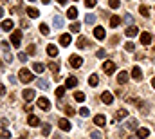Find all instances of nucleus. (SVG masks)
Wrapping results in <instances>:
<instances>
[{"instance_id":"f257e3e1","label":"nucleus","mask_w":155,"mask_h":139,"mask_svg":"<svg viewBox=\"0 0 155 139\" xmlns=\"http://www.w3.org/2000/svg\"><path fill=\"white\" fill-rule=\"evenodd\" d=\"M18 76H20V81H22V83H29V81H32V72L27 71V69H22Z\"/></svg>"},{"instance_id":"f03ea898","label":"nucleus","mask_w":155,"mask_h":139,"mask_svg":"<svg viewBox=\"0 0 155 139\" xmlns=\"http://www.w3.org/2000/svg\"><path fill=\"white\" fill-rule=\"evenodd\" d=\"M20 42H22V33H20V31H13V35H11V43L15 45V47H20Z\"/></svg>"},{"instance_id":"7ed1b4c3","label":"nucleus","mask_w":155,"mask_h":139,"mask_svg":"<svg viewBox=\"0 0 155 139\" xmlns=\"http://www.w3.org/2000/svg\"><path fill=\"white\" fill-rule=\"evenodd\" d=\"M103 71L106 74H112V72L116 71V63H114L112 60H106V62H103Z\"/></svg>"},{"instance_id":"20e7f679","label":"nucleus","mask_w":155,"mask_h":139,"mask_svg":"<svg viewBox=\"0 0 155 139\" xmlns=\"http://www.w3.org/2000/svg\"><path fill=\"white\" fill-rule=\"evenodd\" d=\"M69 62H70V65H72L74 69H78V67H81V65H83V58L78 56V54H74V56H70Z\"/></svg>"},{"instance_id":"39448f33","label":"nucleus","mask_w":155,"mask_h":139,"mask_svg":"<svg viewBox=\"0 0 155 139\" xmlns=\"http://www.w3.org/2000/svg\"><path fill=\"white\" fill-rule=\"evenodd\" d=\"M36 105H38V107L42 108V110H49V108H51V101H49L47 98H38Z\"/></svg>"},{"instance_id":"423d86ee","label":"nucleus","mask_w":155,"mask_h":139,"mask_svg":"<svg viewBox=\"0 0 155 139\" xmlns=\"http://www.w3.org/2000/svg\"><path fill=\"white\" fill-rule=\"evenodd\" d=\"M152 42H153V36L150 33H141V43L143 45H150Z\"/></svg>"},{"instance_id":"0eeeda50","label":"nucleus","mask_w":155,"mask_h":139,"mask_svg":"<svg viewBox=\"0 0 155 139\" xmlns=\"http://www.w3.org/2000/svg\"><path fill=\"white\" fill-rule=\"evenodd\" d=\"M58 127L62 128V130H65V132H69V130H70V123H69V119L62 117V119L58 121Z\"/></svg>"},{"instance_id":"6e6552de","label":"nucleus","mask_w":155,"mask_h":139,"mask_svg":"<svg viewBox=\"0 0 155 139\" xmlns=\"http://www.w3.org/2000/svg\"><path fill=\"white\" fill-rule=\"evenodd\" d=\"M101 101H103V103H106V105H110V103L114 101L112 92H108V90H106V92H103V94H101Z\"/></svg>"},{"instance_id":"1a4fd4ad","label":"nucleus","mask_w":155,"mask_h":139,"mask_svg":"<svg viewBox=\"0 0 155 139\" xmlns=\"http://www.w3.org/2000/svg\"><path fill=\"white\" fill-rule=\"evenodd\" d=\"M125 35H126L128 38H133L135 35H139V29L135 27V25H130V27H128V29L125 31Z\"/></svg>"},{"instance_id":"9d476101","label":"nucleus","mask_w":155,"mask_h":139,"mask_svg":"<svg viewBox=\"0 0 155 139\" xmlns=\"http://www.w3.org/2000/svg\"><path fill=\"white\" fill-rule=\"evenodd\" d=\"M22 96H24L25 101H32V99H35V90H32V89H25Z\"/></svg>"},{"instance_id":"9b49d317","label":"nucleus","mask_w":155,"mask_h":139,"mask_svg":"<svg viewBox=\"0 0 155 139\" xmlns=\"http://www.w3.org/2000/svg\"><path fill=\"white\" fill-rule=\"evenodd\" d=\"M94 123H96L97 127H105V125H106V117L103 114H97L96 117H94Z\"/></svg>"},{"instance_id":"f8f14e48","label":"nucleus","mask_w":155,"mask_h":139,"mask_svg":"<svg viewBox=\"0 0 155 139\" xmlns=\"http://www.w3.org/2000/svg\"><path fill=\"white\" fill-rule=\"evenodd\" d=\"M132 78H133V79H137V81H139V79H143V71H141L137 65L132 69Z\"/></svg>"},{"instance_id":"ddd939ff","label":"nucleus","mask_w":155,"mask_h":139,"mask_svg":"<svg viewBox=\"0 0 155 139\" xmlns=\"http://www.w3.org/2000/svg\"><path fill=\"white\" fill-rule=\"evenodd\" d=\"M128 81V72H125V71H121L119 74H117V83L119 85H125Z\"/></svg>"},{"instance_id":"4468645a","label":"nucleus","mask_w":155,"mask_h":139,"mask_svg":"<svg viewBox=\"0 0 155 139\" xmlns=\"http://www.w3.org/2000/svg\"><path fill=\"white\" fill-rule=\"evenodd\" d=\"M76 85H78V78H74V76L67 78V81H65V87L67 89H72V87H76Z\"/></svg>"},{"instance_id":"2eb2a0df","label":"nucleus","mask_w":155,"mask_h":139,"mask_svg":"<svg viewBox=\"0 0 155 139\" xmlns=\"http://www.w3.org/2000/svg\"><path fill=\"white\" fill-rule=\"evenodd\" d=\"M126 128H130V130H137L139 128V121H137V119H128V121H126Z\"/></svg>"},{"instance_id":"dca6fc26","label":"nucleus","mask_w":155,"mask_h":139,"mask_svg":"<svg viewBox=\"0 0 155 139\" xmlns=\"http://www.w3.org/2000/svg\"><path fill=\"white\" fill-rule=\"evenodd\" d=\"M94 36H96L97 40H103L105 38V29L101 27V25H97V27L94 29Z\"/></svg>"},{"instance_id":"f3484780","label":"nucleus","mask_w":155,"mask_h":139,"mask_svg":"<svg viewBox=\"0 0 155 139\" xmlns=\"http://www.w3.org/2000/svg\"><path fill=\"white\" fill-rule=\"evenodd\" d=\"M47 54H49V56H52V58H56L58 56V47H56V45H47Z\"/></svg>"},{"instance_id":"a211bd4d","label":"nucleus","mask_w":155,"mask_h":139,"mask_svg":"<svg viewBox=\"0 0 155 139\" xmlns=\"http://www.w3.org/2000/svg\"><path fill=\"white\" fill-rule=\"evenodd\" d=\"M148 136H150V130L148 128H137V137L139 139H146Z\"/></svg>"},{"instance_id":"6ab92c4d","label":"nucleus","mask_w":155,"mask_h":139,"mask_svg":"<svg viewBox=\"0 0 155 139\" xmlns=\"http://www.w3.org/2000/svg\"><path fill=\"white\" fill-rule=\"evenodd\" d=\"M27 123L31 125V127H38V125H40V119H38L35 114H31V116L27 117Z\"/></svg>"},{"instance_id":"aec40b11","label":"nucleus","mask_w":155,"mask_h":139,"mask_svg":"<svg viewBox=\"0 0 155 139\" xmlns=\"http://www.w3.org/2000/svg\"><path fill=\"white\" fill-rule=\"evenodd\" d=\"M52 20H54L52 24H54V27H56V29H62V27H63V18H62V16H58V15H56Z\"/></svg>"},{"instance_id":"412c9836","label":"nucleus","mask_w":155,"mask_h":139,"mask_svg":"<svg viewBox=\"0 0 155 139\" xmlns=\"http://www.w3.org/2000/svg\"><path fill=\"white\" fill-rule=\"evenodd\" d=\"M60 43H62L63 47H67V45L70 43V35H62L60 36Z\"/></svg>"},{"instance_id":"4be33fe9","label":"nucleus","mask_w":155,"mask_h":139,"mask_svg":"<svg viewBox=\"0 0 155 139\" xmlns=\"http://www.w3.org/2000/svg\"><path fill=\"white\" fill-rule=\"evenodd\" d=\"M32 71L38 72V74H42V72L45 71V65L43 63H32Z\"/></svg>"},{"instance_id":"5701e85b","label":"nucleus","mask_w":155,"mask_h":139,"mask_svg":"<svg viewBox=\"0 0 155 139\" xmlns=\"http://www.w3.org/2000/svg\"><path fill=\"white\" fill-rule=\"evenodd\" d=\"M27 15H29L31 18H38V16H40V11H38L36 7H27Z\"/></svg>"},{"instance_id":"b1692460","label":"nucleus","mask_w":155,"mask_h":139,"mask_svg":"<svg viewBox=\"0 0 155 139\" xmlns=\"http://www.w3.org/2000/svg\"><path fill=\"white\" fill-rule=\"evenodd\" d=\"M2 29L4 31H11L13 29V20H4L2 22Z\"/></svg>"},{"instance_id":"393cba45","label":"nucleus","mask_w":155,"mask_h":139,"mask_svg":"<svg viewBox=\"0 0 155 139\" xmlns=\"http://www.w3.org/2000/svg\"><path fill=\"white\" fill-rule=\"evenodd\" d=\"M116 117H117V119H125V117H128V110H126V108H121V110H117Z\"/></svg>"},{"instance_id":"a878e982","label":"nucleus","mask_w":155,"mask_h":139,"mask_svg":"<svg viewBox=\"0 0 155 139\" xmlns=\"http://www.w3.org/2000/svg\"><path fill=\"white\" fill-rule=\"evenodd\" d=\"M97 83H99L97 76H96V74H92V76L89 78V85H90V87H97Z\"/></svg>"},{"instance_id":"bb28decb","label":"nucleus","mask_w":155,"mask_h":139,"mask_svg":"<svg viewBox=\"0 0 155 139\" xmlns=\"http://www.w3.org/2000/svg\"><path fill=\"white\" fill-rule=\"evenodd\" d=\"M121 24V16H112L110 18V27H117Z\"/></svg>"},{"instance_id":"cd10ccee","label":"nucleus","mask_w":155,"mask_h":139,"mask_svg":"<svg viewBox=\"0 0 155 139\" xmlns=\"http://www.w3.org/2000/svg\"><path fill=\"white\" fill-rule=\"evenodd\" d=\"M67 16H69V18H78V9L76 7H70L69 11H67Z\"/></svg>"},{"instance_id":"c85d7f7f","label":"nucleus","mask_w":155,"mask_h":139,"mask_svg":"<svg viewBox=\"0 0 155 139\" xmlns=\"http://www.w3.org/2000/svg\"><path fill=\"white\" fill-rule=\"evenodd\" d=\"M38 87L40 89H49V81H47V79H38Z\"/></svg>"},{"instance_id":"c756f323","label":"nucleus","mask_w":155,"mask_h":139,"mask_svg":"<svg viewBox=\"0 0 155 139\" xmlns=\"http://www.w3.org/2000/svg\"><path fill=\"white\" fill-rule=\"evenodd\" d=\"M139 13H141L143 16H150V9H148L146 5H141V7H139Z\"/></svg>"},{"instance_id":"7c9ffc66","label":"nucleus","mask_w":155,"mask_h":139,"mask_svg":"<svg viewBox=\"0 0 155 139\" xmlns=\"http://www.w3.org/2000/svg\"><path fill=\"white\" fill-rule=\"evenodd\" d=\"M70 31L72 33H79V31H81V25H79L78 22H74V24H70Z\"/></svg>"},{"instance_id":"2f4dec72","label":"nucleus","mask_w":155,"mask_h":139,"mask_svg":"<svg viewBox=\"0 0 155 139\" xmlns=\"http://www.w3.org/2000/svg\"><path fill=\"white\" fill-rule=\"evenodd\" d=\"M0 137H2V139H9V137H11L9 130H5V128H0Z\"/></svg>"},{"instance_id":"473e14b6","label":"nucleus","mask_w":155,"mask_h":139,"mask_svg":"<svg viewBox=\"0 0 155 139\" xmlns=\"http://www.w3.org/2000/svg\"><path fill=\"white\" fill-rule=\"evenodd\" d=\"M74 99L81 103V101H85V94H83V92H76V94H74Z\"/></svg>"},{"instance_id":"72a5a7b5","label":"nucleus","mask_w":155,"mask_h":139,"mask_svg":"<svg viewBox=\"0 0 155 139\" xmlns=\"http://www.w3.org/2000/svg\"><path fill=\"white\" fill-rule=\"evenodd\" d=\"M85 47H87V40L81 36V38L78 40V49H85Z\"/></svg>"},{"instance_id":"f704fd0d","label":"nucleus","mask_w":155,"mask_h":139,"mask_svg":"<svg viewBox=\"0 0 155 139\" xmlns=\"http://www.w3.org/2000/svg\"><path fill=\"white\" fill-rule=\"evenodd\" d=\"M85 5H87V7H96V5H97V0H85Z\"/></svg>"},{"instance_id":"c9c22d12","label":"nucleus","mask_w":155,"mask_h":139,"mask_svg":"<svg viewBox=\"0 0 155 139\" xmlns=\"http://www.w3.org/2000/svg\"><path fill=\"white\" fill-rule=\"evenodd\" d=\"M65 89H67V87H58V89H56V96H58V98H63V96H65Z\"/></svg>"},{"instance_id":"e433bc0d","label":"nucleus","mask_w":155,"mask_h":139,"mask_svg":"<svg viewBox=\"0 0 155 139\" xmlns=\"http://www.w3.org/2000/svg\"><path fill=\"white\" fill-rule=\"evenodd\" d=\"M42 134L49 137V134H51V125H43V128H42Z\"/></svg>"},{"instance_id":"4c0bfd02","label":"nucleus","mask_w":155,"mask_h":139,"mask_svg":"<svg viewBox=\"0 0 155 139\" xmlns=\"http://www.w3.org/2000/svg\"><path fill=\"white\" fill-rule=\"evenodd\" d=\"M49 67H51V71H52V72H54V74H56V72L60 71V65H58L56 62H52V63H49Z\"/></svg>"},{"instance_id":"58836bf2","label":"nucleus","mask_w":155,"mask_h":139,"mask_svg":"<svg viewBox=\"0 0 155 139\" xmlns=\"http://www.w3.org/2000/svg\"><path fill=\"white\" fill-rule=\"evenodd\" d=\"M90 137H92V139H103V134H101V132H97V130H94L92 134H90Z\"/></svg>"},{"instance_id":"ea45409f","label":"nucleus","mask_w":155,"mask_h":139,"mask_svg":"<svg viewBox=\"0 0 155 139\" xmlns=\"http://www.w3.org/2000/svg\"><path fill=\"white\" fill-rule=\"evenodd\" d=\"M40 31H42V35H49V25L42 24V25H40Z\"/></svg>"},{"instance_id":"a19ab883","label":"nucleus","mask_w":155,"mask_h":139,"mask_svg":"<svg viewBox=\"0 0 155 139\" xmlns=\"http://www.w3.org/2000/svg\"><path fill=\"white\" fill-rule=\"evenodd\" d=\"M108 5L112 9H117L119 7V0H108Z\"/></svg>"},{"instance_id":"79ce46f5","label":"nucleus","mask_w":155,"mask_h":139,"mask_svg":"<svg viewBox=\"0 0 155 139\" xmlns=\"http://www.w3.org/2000/svg\"><path fill=\"white\" fill-rule=\"evenodd\" d=\"M125 49H126V51H128V52H133V51H135V45H133V43H132V42H128V43H126V45H125Z\"/></svg>"},{"instance_id":"37998d69","label":"nucleus","mask_w":155,"mask_h":139,"mask_svg":"<svg viewBox=\"0 0 155 139\" xmlns=\"http://www.w3.org/2000/svg\"><path fill=\"white\" fill-rule=\"evenodd\" d=\"M79 114H81L83 117H87V116H89V114H90V110H89V108H87V107H81V108H79Z\"/></svg>"},{"instance_id":"c03bdc74","label":"nucleus","mask_w":155,"mask_h":139,"mask_svg":"<svg viewBox=\"0 0 155 139\" xmlns=\"http://www.w3.org/2000/svg\"><path fill=\"white\" fill-rule=\"evenodd\" d=\"M85 20H87V24H94V22H96V16H94V15H87Z\"/></svg>"},{"instance_id":"a18cd8bd","label":"nucleus","mask_w":155,"mask_h":139,"mask_svg":"<svg viewBox=\"0 0 155 139\" xmlns=\"http://www.w3.org/2000/svg\"><path fill=\"white\" fill-rule=\"evenodd\" d=\"M4 58H5V62H7V63L13 60V56H11V52H9V51H4Z\"/></svg>"},{"instance_id":"49530a36","label":"nucleus","mask_w":155,"mask_h":139,"mask_svg":"<svg viewBox=\"0 0 155 139\" xmlns=\"http://www.w3.org/2000/svg\"><path fill=\"white\" fill-rule=\"evenodd\" d=\"M18 60L20 62H25L27 60V52H18Z\"/></svg>"},{"instance_id":"de8ad7c7","label":"nucleus","mask_w":155,"mask_h":139,"mask_svg":"<svg viewBox=\"0 0 155 139\" xmlns=\"http://www.w3.org/2000/svg\"><path fill=\"white\" fill-rule=\"evenodd\" d=\"M125 22H126V24H132V22H133V18H132L130 13H126V15H125Z\"/></svg>"},{"instance_id":"09e8293b","label":"nucleus","mask_w":155,"mask_h":139,"mask_svg":"<svg viewBox=\"0 0 155 139\" xmlns=\"http://www.w3.org/2000/svg\"><path fill=\"white\" fill-rule=\"evenodd\" d=\"M35 52H36V47H35V45H29V47H27V54H35Z\"/></svg>"},{"instance_id":"8fccbe9b","label":"nucleus","mask_w":155,"mask_h":139,"mask_svg":"<svg viewBox=\"0 0 155 139\" xmlns=\"http://www.w3.org/2000/svg\"><path fill=\"white\" fill-rule=\"evenodd\" d=\"M96 56H97V58H105V56H106V52H105V49H99V51L96 52Z\"/></svg>"},{"instance_id":"3c124183","label":"nucleus","mask_w":155,"mask_h":139,"mask_svg":"<svg viewBox=\"0 0 155 139\" xmlns=\"http://www.w3.org/2000/svg\"><path fill=\"white\" fill-rule=\"evenodd\" d=\"M65 112H67L69 116H74V114H76V110H74L72 107H67V110H65Z\"/></svg>"},{"instance_id":"603ef678","label":"nucleus","mask_w":155,"mask_h":139,"mask_svg":"<svg viewBox=\"0 0 155 139\" xmlns=\"http://www.w3.org/2000/svg\"><path fill=\"white\" fill-rule=\"evenodd\" d=\"M4 94H5V87H4L2 83H0V96H4Z\"/></svg>"},{"instance_id":"864d4df0","label":"nucleus","mask_w":155,"mask_h":139,"mask_svg":"<svg viewBox=\"0 0 155 139\" xmlns=\"http://www.w3.org/2000/svg\"><path fill=\"white\" fill-rule=\"evenodd\" d=\"M9 81H11L13 85H15V83H16V78H15V76H9Z\"/></svg>"},{"instance_id":"5fc2aeb1","label":"nucleus","mask_w":155,"mask_h":139,"mask_svg":"<svg viewBox=\"0 0 155 139\" xmlns=\"http://www.w3.org/2000/svg\"><path fill=\"white\" fill-rule=\"evenodd\" d=\"M58 4H62V5H63V4H67V0H58Z\"/></svg>"},{"instance_id":"6e6d98bb","label":"nucleus","mask_w":155,"mask_h":139,"mask_svg":"<svg viewBox=\"0 0 155 139\" xmlns=\"http://www.w3.org/2000/svg\"><path fill=\"white\" fill-rule=\"evenodd\" d=\"M152 87L155 89V78H152Z\"/></svg>"},{"instance_id":"4d7b16f0","label":"nucleus","mask_w":155,"mask_h":139,"mask_svg":"<svg viewBox=\"0 0 155 139\" xmlns=\"http://www.w3.org/2000/svg\"><path fill=\"white\" fill-rule=\"evenodd\" d=\"M2 16H4V9H2V7H0V18H2Z\"/></svg>"},{"instance_id":"13d9d810","label":"nucleus","mask_w":155,"mask_h":139,"mask_svg":"<svg viewBox=\"0 0 155 139\" xmlns=\"http://www.w3.org/2000/svg\"><path fill=\"white\" fill-rule=\"evenodd\" d=\"M42 2H43V4H49V2H51V0H42Z\"/></svg>"},{"instance_id":"bf43d9fd","label":"nucleus","mask_w":155,"mask_h":139,"mask_svg":"<svg viewBox=\"0 0 155 139\" xmlns=\"http://www.w3.org/2000/svg\"><path fill=\"white\" fill-rule=\"evenodd\" d=\"M18 139H25V137H18Z\"/></svg>"},{"instance_id":"052dcab7","label":"nucleus","mask_w":155,"mask_h":139,"mask_svg":"<svg viewBox=\"0 0 155 139\" xmlns=\"http://www.w3.org/2000/svg\"><path fill=\"white\" fill-rule=\"evenodd\" d=\"M29 2H35V0H29Z\"/></svg>"},{"instance_id":"680f3d73","label":"nucleus","mask_w":155,"mask_h":139,"mask_svg":"<svg viewBox=\"0 0 155 139\" xmlns=\"http://www.w3.org/2000/svg\"><path fill=\"white\" fill-rule=\"evenodd\" d=\"M2 2H7V0H2Z\"/></svg>"}]
</instances>
